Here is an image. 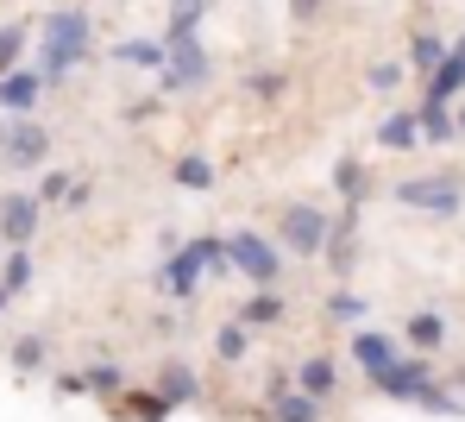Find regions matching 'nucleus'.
Returning a JSON list of instances; mask_svg holds the SVG:
<instances>
[{
  "label": "nucleus",
  "mask_w": 465,
  "mask_h": 422,
  "mask_svg": "<svg viewBox=\"0 0 465 422\" xmlns=\"http://www.w3.org/2000/svg\"><path fill=\"white\" fill-rule=\"evenodd\" d=\"M82 57H88V13H82V6H57V13H45V45H38L45 76H51V83L70 76Z\"/></svg>",
  "instance_id": "f257e3e1"
},
{
  "label": "nucleus",
  "mask_w": 465,
  "mask_h": 422,
  "mask_svg": "<svg viewBox=\"0 0 465 422\" xmlns=\"http://www.w3.org/2000/svg\"><path fill=\"white\" fill-rule=\"evenodd\" d=\"M396 202H402V208H421V215H460L465 183L453 170H447V176H409V183H396Z\"/></svg>",
  "instance_id": "f03ea898"
},
{
  "label": "nucleus",
  "mask_w": 465,
  "mask_h": 422,
  "mask_svg": "<svg viewBox=\"0 0 465 422\" xmlns=\"http://www.w3.org/2000/svg\"><path fill=\"white\" fill-rule=\"evenodd\" d=\"M227 265H232V258H227V240H189L183 253L163 265V290H176V296H183L202 271H227Z\"/></svg>",
  "instance_id": "7ed1b4c3"
},
{
  "label": "nucleus",
  "mask_w": 465,
  "mask_h": 422,
  "mask_svg": "<svg viewBox=\"0 0 465 422\" xmlns=\"http://www.w3.org/2000/svg\"><path fill=\"white\" fill-rule=\"evenodd\" d=\"M0 152H6V165H45V152H51V133L38 126V120H0Z\"/></svg>",
  "instance_id": "20e7f679"
},
{
  "label": "nucleus",
  "mask_w": 465,
  "mask_h": 422,
  "mask_svg": "<svg viewBox=\"0 0 465 422\" xmlns=\"http://www.w3.org/2000/svg\"><path fill=\"white\" fill-rule=\"evenodd\" d=\"M227 258H232V271H245L252 284H271V277L283 271L277 246H271V240H258V234H232V240H227Z\"/></svg>",
  "instance_id": "39448f33"
},
{
  "label": "nucleus",
  "mask_w": 465,
  "mask_h": 422,
  "mask_svg": "<svg viewBox=\"0 0 465 422\" xmlns=\"http://www.w3.org/2000/svg\"><path fill=\"white\" fill-rule=\"evenodd\" d=\"M283 246L290 253H321L327 246V215L321 208H309V202H296V208H283Z\"/></svg>",
  "instance_id": "423d86ee"
},
{
  "label": "nucleus",
  "mask_w": 465,
  "mask_h": 422,
  "mask_svg": "<svg viewBox=\"0 0 465 422\" xmlns=\"http://www.w3.org/2000/svg\"><path fill=\"white\" fill-rule=\"evenodd\" d=\"M208 83V51L195 38H170V64H163V88H202Z\"/></svg>",
  "instance_id": "0eeeda50"
},
{
  "label": "nucleus",
  "mask_w": 465,
  "mask_h": 422,
  "mask_svg": "<svg viewBox=\"0 0 465 422\" xmlns=\"http://www.w3.org/2000/svg\"><path fill=\"white\" fill-rule=\"evenodd\" d=\"M38 208H45L38 196H6V202H0V240H6V246H25V240L38 234Z\"/></svg>",
  "instance_id": "6e6552de"
},
{
  "label": "nucleus",
  "mask_w": 465,
  "mask_h": 422,
  "mask_svg": "<svg viewBox=\"0 0 465 422\" xmlns=\"http://www.w3.org/2000/svg\"><path fill=\"white\" fill-rule=\"evenodd\" d=\"M378 391H384V397H409V404H421V391H428V366H421V359H390L384 372H378Z\"/></svg>",
  "instance_id": "1a4fd4ad"
},
{
  "label": "nucleus",
  "mask_w": 465,
  "mask_h": 422,
  "mask_svg": "<svg viewBox=\"0 0 465 422\" xmlns=\"http://www.w3.org/2000/svg\"><path fill=\"white\" fill-rule=\"evenodd\" d=\"M38 88H45V76H32V70H6V76H0V107H6V114H32Z\"/></svg>",
  "instance_id": "9d476101"
},
{
  "label": "nucleus",
  "mask_w": 465,
  "mask_h": 422,
  "mask_svg": "<svg viewBox=\"0 0 465 422\" xmlns=\"http://www.w3.org/2000/svg\"><path fill=\"white\" fill-rule=\"evenodd\" d=\"M378 139H384L390 152H415V146H421V114H409V107L390 114L384 126H378Z\"/></svg>",
  "instance_id": "9b49d317"
},
{
  "label": "nucleus",
  "mask_w": 465,
  "mask_h": 422,
  "mask_svg": "<svg viewBox=\"0 0 465 422\" xmlns=\"http://www.w3.org/2000/svg\"><path fill=\"white\" fill-rule=\"evenodd\" d=\"M352 227H359V208H352V215H346V221H340V227H333V234H327V265H333V271H352V265H359V240H352Z\"/></svg>",
  "instance_id": "f8f14e48"
},
{
  "label": "nucleus",
  "mask_w": 465,
  "mask_h": 422,
  "mask_svg": "<svg viewBox=\"0 0 465 422\" xmlns=\"http://www.w3.org/2000/svg\"><path fill=\"white\" fill-rule=\"evenodd\" d=\"M114 57L133 64V70H163V64H170V45H163V38H133V45H120Z\"/></svg>",
  "instance_id": "ddd939ff"
},
{
  "label": "nucleus",
  "mask_w": 465,
  "mask_h": 422,
  "mask_svg": "<svg viewBox=\"0 0 465 422\" xmlns=\"http://www.w3.org/2000/svg\"><path fill=\"white\" fill-rule=\"evenodd\" d=\"M271 422H321V397L296 385L290 397H277V404H271Z\"/></svg>",
  "instance_id": "4468645a"
},
{
  "label": "nucleus",
  "mask_w": 465,
  "mask_h": 422,
  "mask_svg": "<svg viewBox=\"0 0 465 422\" xmlns=\"http://www.w3.org/2000/svg\"><path fill=\"white\" fill-rule=\"evenodd\" d=\"M239 322H245V328H271V322H283V296H277L271 284H258V296L239 309Z\"/></svg>",
  "instance_id": "2eb2a0df"
},
{
  "label": "nucleus",
  "mask_w": 465,
  "mask_h": 422,
  "mask_svg": "<svg viewBox=\"0 0 465 422\" xmlns=\"http://www.w3.org/2000/svg\"><path fill=\"white\" fill-rule=\"evenodd\" d=\"M460 88H465V57H460V51H447V64L428 76V101H453Z\"/></svg>",
  "instance_id": "dca6fc26"
},
{
  "label": "nucleus",
  "mask_w": 465,
  "mask_h": 422,
  "mask_svg": "<svg viewBox=\"0 0 465 422\" xmlns=\"http://www.w3.org/2000/svg\"><path fill=\"white\" fill-rule=\"evenodd\" d=\"M352 359H359V366H365V372L378 378V372H384L390 359H396V347H390L384 335H359V340H352Z\"/></svg>",
  "instance_id": "f3484780"
},
{
  "label": "nucleus",
  "mask_w": 465,
  "mask_h": 422,
  "mask_svg": "<svg viewBox=\"0 0 465 422\" xmlns=\"http://www.w3.org/2000/svg\"><path fill=\"white\" fill-rule=\"evenodd\" d=\"M333 378H340V372H333V359H321V353L296 366V385H302V391H314V397H327V391H333Z\"/></svg>",
  "instance_id": "a211bd4d"
},
{
  "label": "nucleus",
  "mask_w": 465,
  "mask_h": 422,
  "mask_svg": "<svg viewBox=\"0 0 465 422\" xmlns=\"http://www.w3.org/2000/svg\"><path fill=\"white\" fill-rule=\"evenodd\" d=\"M157 391H163L170 404H195V378H189V366H176V359H170V366L157 372Z\"/></svg>",
  "instance_id": "6ab92c4d"
},
{
  "label": "nucleus",
  "mask_w": 465,
  "mask_h": 422,
  "mask_svg": "<svg viewBox=\"0 0 465 422\" xmlns=\"http://www.w3.org/2000/svg\"><path fill=\"white\" fill-rule=\"evenodd\" d=\"M460 120L447 114V101H421V139H453Z\"/></svg>",
  "instance_id": "aec40b11"
},
{
  "label": "nucleus",
  "mask_w": 465,
  "mask_h": 422,
  "mask_svg": "<svg viewBox=\"0 0 465 422\" xmlns=\"http://www.w3.org/2000/svg\"><path fill=\"white\" fill-rule=\"evenodd\" d=\"M440 64H447V51H440V38H428V32H421V38L409 45V70H421V76H434Z\"/></svg>",
  "instance_id": "412c9836"
},
{
  "label": "nucleus",
  "mask_w": 465,
  "mask_h": 422,
  "mask_svg": "<svg viewBox=\"0 0 465 422\" xmlns=\"http://www.w3.org/2000/svg\"><path fill=\"white\" fill-rule=\"evenodd\" d=\"M176 183H183V189H214V165L189 152V158H176Z\"/></svg>",
  "instance_id": "4be33fe9"
},
{
  "label": "nucleus",
  "mask_w": 465,
  "mask_h": 422,
  "mask_svg": "<svg viewBox=\"0 0 465 422\" xmlns=\"http://www.w3.org/2000/svg\"><path fill=\"white\" fill-rule=\"evenodd\" d=\"M126 410H133L139 422H163L170 410H176V404H170L163 391H139V397H126Z\"/></svg>",
  "instance_id": "5701e85b"
},
{
  "label": "nucleus",
  "mask_w": 465,
  "mask_h": 422,
  "mask_svg": "<svg viewBox=\"0 0 465 422\" xmlns=\"http://www.w3.org/2000/svg\"><path fill=\"white\" fill-rule=\"evenodd\" d=\"M19 57H25V25H6V32H0V76L19 70Z\"/></svg>",
  "instance_id": "b1692460"
},
{
  "label": "nucleus",
  "mask_w": 465,
  "mask_h": 422,
  "mask_svg": "<svg viewBox=\"0 0 465 422\" xmlns=\"http://www.w3.org/2000/svg\"><path fill=\"white\" fill-rule=\"evenodd\" d=\"M333 183H340V196H346V202H359V196H365V170H359V158H340Z\"/></svg>",
  "instance_id": "393cba45"
},
{
  "label": "nucleus",
  "mask_w": 465,
  "mask_h": 422,
  "mask_svg": "<svg viewBox=\"0 0 465 422\" xmlns=\"http://www.w3.org/2000/svg\"><path fill=\"white\" fill-rule=\"evenodd\" d=\"M0 284H6V290H25V284H32V258H25V246H13V253H6Z\"/></svg>",
  "instance_id": "a878e982"
},
{
  "label": "nucleus",
  "mask_w": 465,
  "mask_h": 422,
  "mask_svg": "<svg viewBox=\"0 0 465 422\" xmlns=\"http://www.w3.org/2000/svg\"><path fill=\"white\" fill-rule=\"evenodd\" d=\"M13 366H19V372H38V366H45V340H38V335L13 340Z\"/></svg>",
  "instance_id": "bb28decb"
},
{
  "label": "nucleus",
  "mask_w": 465,
  "mask_h": 422,
  "mask_svg": "<svg viewBox=\"0 0 465 422\" xmlns=\"http://www.w3.org/2000/svg\"><path fill=\"white\" fill-rule=\"evenodd\" d=\"M327 316H333V322H359V316H365V296H352V290H340V296L327 303Z\"/></svg>",
  "instance_id": "cd10ccee"
},
{
  "label": "nucleus",
  "mask_w": 465,
  "mask_h": 422,
  "mask_svg": "<svg viewBox=\"0 0 465 422\" xmlns=\"http://www.w3.org/2000/svg\"><path fill=\"white\" fill-rule=\"evenodd\" d=\"M409 340L415 347H440V316H415L409 322Z\"/></svg>",
  "instance_id": "c85d7f7f"
},
{
  "label": "nucleus",
  "mask_w": 465,
  "mask_h": 422,
  "mask_svg": "<svg viewBox=\"0 0 465 422\" xmlns=\"http://www.w3.org/2000/svg\"><path fill=\"white\" fill-rule=\"evenodd\" d=\"M70 189H76V183H70L64 170H51V176L38 183V202H70Z\"/></svg>",
  "instance_id": "c756f323"
},
{
  "label": "nucleus",
  "mask_w": 465,
  "mask_h": 422,
  "mask_svg": "<svg viewBox=\"0 0 465 422\" xmlns=\"http://www.w3.org/2000/svg\"><path fill=\"white\" fill-rule=\"evenodd\" d=\"M82 378H88V391H120V366H107V359H101V366H88Z\"/></svg>",
  "instance_id": "7c9ffc66"
},
{
  "label": "nucleus",
  "mask_w": 465,
  "mask_h": 422,
  "mask_svg": "<svg viewBox=\"0 0 465 422\" xmlns=\"http://www.w3.org/2000/svg\"><path fill=\"white\" fill-rule=\"evenodd\" d=\"M221 359H245V322H232V328H221Z\"/></svg>",
  "instance_id": "2f4dec72"
},
{
  "label": "nucleus",
  "mask_w": 465,
  "mask_h": 422,
  "mask_svg": "<svg viewBox=\"0 0 465 422\" xmlns=\"http://www.w3.org/2000/svg\"><path fill=\"white\" fill-rule=\"evenodd\" d=\"M396 76H402V64H378V70H371V83H378V88H390Z\"/></svg>",
  "instance_id": "473e14b6"
},
{
  "label": "nucleus",
  "mask_w": 465,
  "mask_h": 422,
  "mask_svg": "<svg viewBox=\"0 0 465 422\" xmlns=\"http://www.w3.org/2000/svg\"><path fill=\"white\" fill-rule=\"evenodd\" d=\"M290 6H296L302 19H309V13H321V0H290Z\"/></svg>",
  "instance_id": "72a5a7b5"
},
{
  "label": "nucleus",
  "mask_w": 465,
  "mask_h": 422,
  "mask_svg": "<svg viewBox=\"0 0 465 422\" xmlns=\"http://www.w3.org/2000/svg\"><path fill=\"white\" fill-rule=\"evenodd\" d=\"M6 296H13V290H6V284H0V309H6Z\"/></svg>",
  "instance_id": "f704fd0d"
},
{
  "label": "nucleus",
  "mask_w": 465,
  "mask_h": 422,
  "mask_svg": "<svg viewBox=\"0 0 465 422\" xmlns=\"http://www.w3.org/2000/svg\"><path fill=\"white\" fill-rule=\"evenodd\" d=\"M460 133H465V101H460Z\"/></svg>",
  "instance_id": "c9c22d12"
},
{
  "label": "nucleus",
  "mask_w": 465,
  "mask_h": 422,
  "mask_svg": "<svg viewBox=\"0 0 465 422\" xmlns=\"http://www.w3.org/2000/svg\"><path fill=\"white\" fill-rule=\"evenodd\" d=\"M453 51H460V57H465V38H460V45H453Z\"/></svg>",
  "instance_id": "e433bc0d"
}]
</instances>
